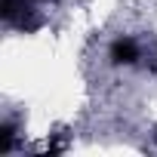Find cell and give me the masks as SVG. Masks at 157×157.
Here are the masks:
<instances>
[{
	"label": "cell",
	"instance_id": "obj_1",
	"mask_svg": "<svg viewBox=\"0 0 157 157\" xmlns=\"http://www.w3.org/2000/svg\"><path fill=\"white\" fill-rule=\"evenodd\" d=\"M108 59H111V65H136V59H139V43H136L132 37H117V40L111 43V49H108Z\"/></svg>",
	"mask_w": 157,
	"mask_h": 157
},
{
	"label": "cell",
	"instance_id": "obj_2",
	"mask_svg": "<svg viewBox=\"0 0 157 157\" xmlns=\"http://www.w3.org/2000/svg\"><path fill=\"white\" fill-rule=\"evenodd\" d=\"M13 145H16V123H3L0 126V154L13 151Z\"/></svg>",
	"mask_w": 157,
	"mask_h": 157
}]
</instances>
